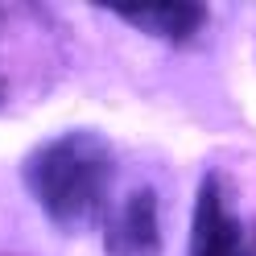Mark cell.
Instances as JSON below:
<instances>
[{
  "instance_id": "cell-1",
  "label": "cell",
  "mask_w": 256,
  "mask_h": 256,
  "mask_svg": "<svg viewBox=\"0 0 256 256\" xmlns=\"http://www.w3.org/2000/svg\"><path fill=\"white\" fill-rule=\"evenodd\" d=\"M112 145L100 132H66L38 145L25 162V182L46 219L62 232H83L108 215L112 194Z\"/></svg>"
},
{
  "instance_id": "cell-2",
  "label": "cell",
  "mask_w": 256,
  "mask_h": 256,
  "mask_svg": "<svg viewBox=\"0 0 256 256\" xmlns=\"http://www.w3.org/2000/svg\"><path fill=\"white\" fill-rule=\"evenodd\" d=\"M190 256H256V236L240 219L232 190L219 174H206L190 223Z\"/></svg>"
},
{
  "instance_id": "cell-3",
  "label": "cell",
  "mask_w": 256,
  "mask_h": 256,
  "mask_svg": "<svg viewBox=\"0 0 256 256\" xmlns=\"http://www.w3.org/2000/svg\"><path fill=\"white\" fill-rule=\"evenodd\" d=\"M108 256H157L162 252V219H157V194L149 186L132 190L116 202L104 223Z\"/></svg>"
},
{
  "instance_id": "cell-4",
  "label": "cell",
  "mask_w": 256,
  "mask_h": 256,
  "mask_svg": "<svg viewBox=\"0 0 256 256\" xmlns=\"http://www.w3.org/2000/svg\"><path fill=\"white\" fill-rule=\"evenodd\" d=\"M120 21L136 25L140 34L162 42H190L206 21L202 4H108Z\"/></svg>"
},
{
  "instance_id": "cell-5",
  "label": "cell",
  "mask_w": 256,
  "mask_h": 256,
  "mask_svg": "<svg viewBox=\"0 0 256 256\" xmlns=\"http://www.w3.org/2000/svg\"><path fill=\"white\" fill-rule=\"evenodd\" d=\"M0 104H4V70H0Z\"/></svg>"
}]
</instances>
